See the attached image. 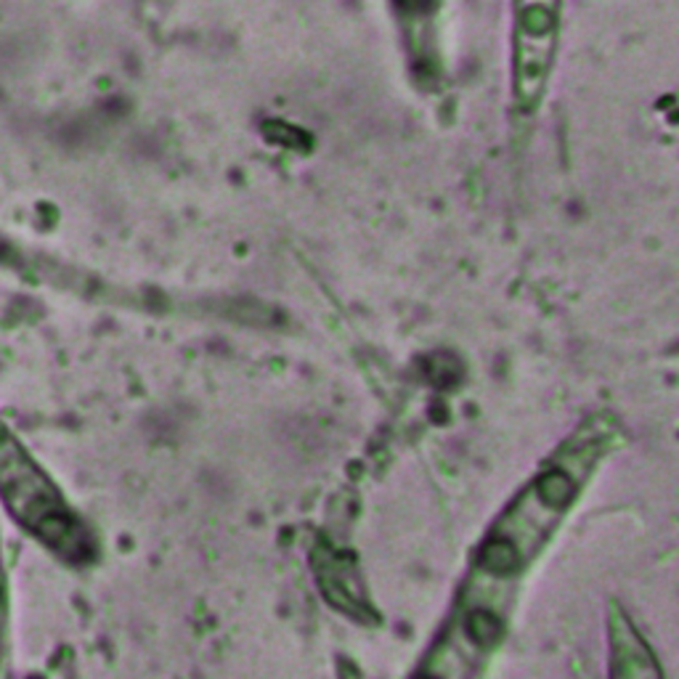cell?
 <instances>
[{"mask_svg":"<svg viewBox=\"0 0 679 679\" xmlns=\"http://www.w3.org/2000/svg\"><path fill=\"white\" fill-rule=\"evenodd\" d=\"M0 500L9 515L56 558L83 566L96 555L94 534L56 483L0 419Z\"/></svg>","mask_w":679,"mask_h":679,"instance_id":"cell-1","label":"cell"},{"mask_svg":"<svg viewBox=\"0 0 679 679\" xmlns=\"http://www.w3.org/2000/svg\"><path fill=\"white\" fill-rule=\"evenodd\" d=\"M11 677V643H9V579L3 568V547H0V679Z\"/></svg>","mask_w":679,"mask_h":679,"instance_id":"cell-2","label":"cell"}]
</instances>
